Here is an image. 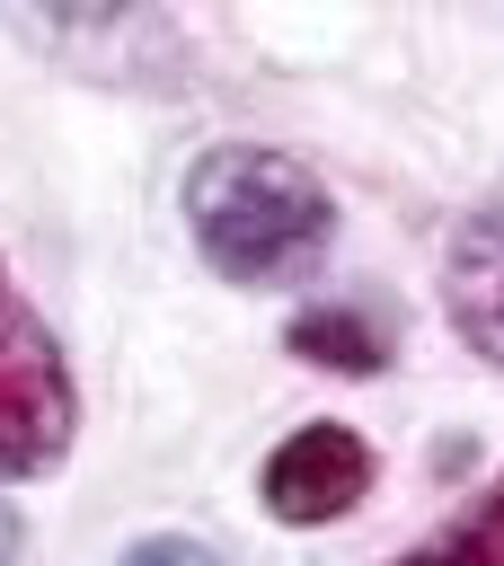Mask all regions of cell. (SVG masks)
I'll return each instance as SVG.
<instances>
[{
	"mask_svg": "<svg viewBox=\"0 0 504 566\" xmlns=\"http://www.w3.org/2000/svg\"><path fill=\"white\" fill-rule=\"evenodd\" d=\"M283 354H301L309 371H336V380H380L398 363V318L380 301H309L283 327Z\"/></svg>",
	"mask_w": 504,
	"mask_h": 566,
	"instance_id": "5b68a950",
	"label": "cell"
},
{
	"mask_svg": "<svg viewBox=\"0 0 504 566\" xmlns=\"http://www.w3.org/2000/svg\"><path fill=\"white\" fill-rule=\"evenodd\" d=\"M80 442V380L62 336L44 327V310L18 292L9 256H0V486L53 478Z\"/></svg>",
	"mask_w": 504,
	"mask_h": 566,
	"instance_id": "7a4b0ae2",
	"label": "cell"
},
{
	"mask_svg": "<svg viewBox=\"0 0 504 566\" xmlns=\"http://www.w3.org/2000/svg\"><path fill=\"white\" fill-rule=\"evenodd\" d=\"M177 212H186V239L195 256L239 283V292H283V283H309L336 248V195L309 159L274 150V142H212L186 159V186H177Z\"/></svg>",
	"mask_w": 504,
	"mask_h": 566,
	"instance_id": "6da1fadb",
	"label": "cell"
},
{
	"mask_svg": "<svg viewBox=\"0 0 504 566\" xmlns=\"http://www.w3.org/2000/svg\"><path fill=\"white\" fill-rule=\"evenodd\" d=\"M115 566H221V548H203V539H186V531H150V539H133Z\"/></svg>",
	"mask_w": 504,
	"mask_h": 566,
	"instance_id": "52a82bcc",
	"label": "cell"
},
{
	"mask_svg": "<svg viewBox=\"0 0 504 566\" xmlns=\"http://www.w3.org/2000/svg\"><path fill=\"white\" fill-rule=\"evenodd\" d=\"M0 566H18V513L0 504Z\"/></svg>",
	"mask_w": 504,
	"mask_h": 566,
	"instance_id": "ba28073f",
	"label": "cell"
},
{
	"mask_svg": "<svg viewBox=\"0 0 504 566\" xmlns=\"http://www.w3.org/2000/svg\"><path fill=\"white\" fill-rule=\"evenodd\" d=\"M442 318L486 371H504V203H477V212L451 221V239H442Z\"/></svg>",
	"mask_w": 504,
	"mask_h": 566,
	"instance_id": "277c9868",
	"label": "cell"
},
{
	"mask_svg": "<svg viewBox=\"0 0 504 566\" xmlns=\"http://www.w3.org/2000/svg\"><path fill=\"white\" fill-rule=\"evenodd\" d=\"M371 486H380V451H371L354 424H336V416L292 424V433L256 460V504H265V522H283V531H327V522H345Z\"/></svg>",
	"mask_w": 504,
	"mask_h": 566,
	"instance_id": "3957f363",
	"label": "cell"
},
{
	"mask_svg": "<svg viewBox=\"0 0 504 566\" xmlns=\"http://www.w3.org/2000/svg\"><path fill=\"white\" fill-rule=\"evenodd\" d=\"M389 566H504V469H495V486H486L460 522H442L424 548H407V557H389Z\"/></svg>",
	"mask_w": 504,
	"mask_h": 566,
	"instance_id": "8992f818",
	"label": "cell"
}]
</instances>
